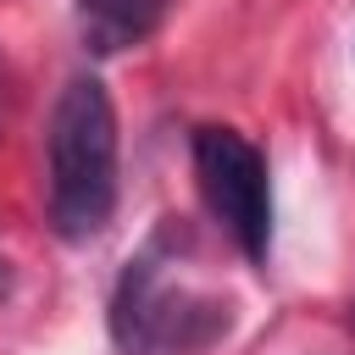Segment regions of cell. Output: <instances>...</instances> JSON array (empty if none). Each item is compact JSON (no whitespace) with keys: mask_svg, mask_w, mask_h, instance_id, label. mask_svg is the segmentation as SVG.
Wrapping results in <instances>:
<instances>
[{"mask_svg":"<svg viewBox=\"0 0 355 355\" xmlns=\"http://www.w3.org/2000/svg\"><path fill=\"white\" fill-rule=\"evenodd\" d=\"M161 11H166V0H78V22L94 50L139 44L161 22Z\"/></svg>","mask_w":355,"mask_h":355,"instance_id":"obj_3","label":"cell"},{"mask_svg":"<svg viewBox=\"0 0 355 355\" xmlns=\"http://www.w3.org/2000/svg\"><path fill=\"white\" fill-rule=\"evenodd\" d=\"M194 178H200L205 211L227 227V239L250 261H266V244H272L266 155L233 128H200L194 133Z\"/></svg>","mask_w":355,"mask_h":355,"instance_id":"obj_2","label":"cell"},{"mask_svg":"<svg viewBox=\"0 0 355 355\" xmlns=\"http://www.w3.org/2000/svg\"><path fill=\"white\" fill-rule=\"evenodd\" d=\"M50 222L61 239H94L116 205V111L100 78H72L44 133Z\"/></svg>","mask_w":355,"mask_h":355,"instance_id":"obj_1","label":"cell"}]
</instances>
